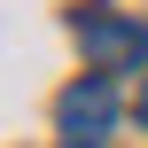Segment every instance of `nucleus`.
Instances as JSON below:
<instances>
[{
  "label": "nucleus",
  "mask_w": 148,
  "mask_h": 148,
  "mask_svg": "<svg viewBox=\"0 0 148 148\" xmlns=\"http://www.w3.org/2000/svg\"><path fill=\"white\" fill-rule=\"evenodd\" d=\"M109 125H117V86H109L101 70L78 78V86H62V101H55V133H62V148H101Z\"/></svg>",
  "instance_id": "1"
},
{
  "label": "nucleus",
  "mask_w": 148,
  "mask_h": 148,
  "mask_svg": "<svg viewBox=\"0 0 148 148\" xmlns=\"http://www.w3.org/2000/svg\"><path fill=\"white\" fill-rule=\"evenodd\" d=\"M78 47H86V62L109 78V70H140L148 62V23L133 16H109V8H86L78 16Z\"/></svg>",
  "instance_id": "2"
},
{
  "label": "nucleus",
  "mask_w": 148,
  "mask_h": 148,
  "mask_svg": "<svg viewBox=\"0 0 148 148\" xmlns=\"http://www.w3.org/2000/svg\"><path fill=\"white\" fill-rule=\"evenodd\" d=\"M140 125H148V86H140Z\"/></svg>",
  "instance_id": "3"
}]
</instances>
